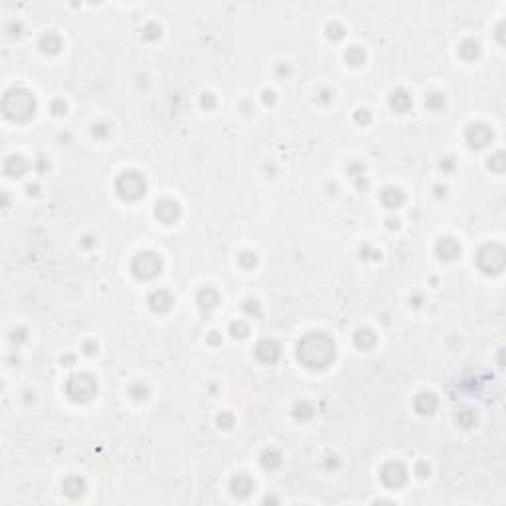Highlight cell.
Listing matches in <instances>:
<instances>
[{
  "label": "cell",
  "mask_w": 506,
  "mask_h": 506,
  "mask_svg": "<svg viewBox=\"0 0 506 506\" xmlns=\"http://www.w3.org/2000/svg\"><path fill=\"white\" fill-rule=\"evenodd\" d=\"M337 348L333 338L325 333H311L297 346V360L309 370H323L335 362Z\"/></svg>",
  "instance_id": "obj_1"
},
{
  "label": "cell",
  "mask_w": 506,
  "mask_h": 506,
  "mask_svg": "<svg viewBox=\"0 0 506 506\" xmlns=\"http://www.w3.org/2000/svg\"><path fill=\"white\" fill-rule=\"evenodd\" d=\"M2 111L12 121H28L36 113V99L26 89H10L2 99Z\"/></svg>",
  "instance_id": "obj_2"
},
{
  "label": "cell",
  "mask_w": 506,
  "mask_h": 506,
  "mask_svg": "<svg viewBox=\"0 0 506 506\" xmlns=\"http://www.w3.org/2000/svg\"><path fill=\"white\" fill-rule=\"evenodd\" d=\"M65 394L69 395L71 401H77V403H87L95 397L97 394V382L91 374H75L67 380L65 384Z\"/></svg>",
  "instance_id": "obj_3"
},
{
  "label": "cell",
  "mask_w": 506,
  "mask_h": 506,
  "mask_svg": "<svg viewBox=\"0 0 506 506\" xmlns=\"http://www.w3.org/2000/svg\"><path fill=\"white\" fill-rule=\"evenodd\" d=\"M506 263V253L503 245H497V243H491V245H485L479 249L477 253V265L483 273L487 275H499L503 269H505Z\"/></svg>",
  "instance_id": "obj_4"
},
{
  "label": "cell",
  "mask_w": 506,
  "mask_h": 506,
  "mask_svg": "<svg viewBox=\"0 0 506 506\" xmlns=\"http://www.w3.org/2000/svg\"><path fill=\"white\" fill-rule=\"evenodd\" d=\"M115 190L123 200H139L147 194V182L139 172H125L117 178L115 182Z\"/></svg>",
  "instance_id": "obj_5"
},
{
  "label": "cell",
  "mask_w": 506,
  "mask_h": 506,
  "mask_svg": "<svg viewBox=\"0 0 506 506\" xmlns=\"http://www.w3.org/2000/svg\"><path fill=\"white\" fill-rule=\"evenodd\" d=\"M161 271H163V261H161L159 255H155V253H151V251L139 253V255L133 259V263H131V273H133L137 279H141V281H151V279H155Z\"/></svg>",
  "instance_id": "obj_6"
},
{
  "label": "cell",
  "mask_w": 506,
  "mask_h": 506,
  "mask_svg": "<svg viewBox=\"0 0 506 506\" xmlns=\"http://www.w3.org/2000/svg\"><path fill=\"white\" fill-rule=\"evenodd\" d=\"M380 477H382V483L390 489H399L405 485L407 481V469L399 463V461H392L388 465H384V469L380 471Z\"/></svg>",
  "instance_id": "obj_7"
},
{
  "label": "cell",
  "mask_w": 506,
  "mask_h": 506,
  "mask_svg": "<svg viewBox=\"0 0 506 506\" xmlns=\"http://www.w3.org/2000/svg\"><path fill=\"white\" fill-rule=\"evenodd\" d=\"M465 139H467L471 149L481 151V149H485L493 143V131L487 125H471L465 133Z\"/></svg>",
  "instance_id": "obj_8"
},
{
  "label": "cell",
  "mask_w": 506,
  "mask_h": 506,
  "mask_svg": "<svg viewBox=\"0 0 506 506\" xmlns=\"http://www.w3.org/2000/svg\"><path fill=\"white\" fill-rule=\"evenodd\" d=\"M255 356L263 364H275L281 356V348L275 340H261L255 348Z\"/></svg>",
  "instance_id": "obj_9"
},
{
  "label": "cell",
  "mask_w": 506,
  "mask_h": 506,
  "mask_svg": "<svg viewBox=\"0 0 506 506\" xmlns=\"http://www.w3.org/2000/svg\"><path fill=\"white\" fill-rule=\"evenodd\" d=\"M435 253H437V257L443 259V261H455V259L461 255V245H459V241L453 239V237H443V239L437 241Z\"/></svg>",
  "instance_id": "obj_10"
},
{
  "label": "cell",
  "mask_w": 506,
  "mask_h": 506,
  "mask_svg": "<svg viewBox=\"0 0 506 506\" xmlns=\"http://www.w3.org/2000/svg\"><path fill=\"white\" fill-rule=\"evenodd\" d=\"M155 216H157L161 222H165V224H172V222H176V220L180 218V206H178L174 200L165 198V200L157 202Z\"/></svg>",
  "instance_id": "obj_11"
},
{
  "label": "cell",
  "mask_w": 506,
  "mask_h": 506,
  "mask_svg": "<svg viewBox=\"0 0 506 506\" xmlns=\"http://www.w3.org/2000/svg\"><path fill=\"white\" fill-rule=\"evenodd\" d=\"M253 489H255V485H253V481L247 475H235L229 481V491L237 499H247L253 493Z\"/></svg>",
  "instance_id": "obj_12"
},
{
  "label": "cell",
  "mask_w": 506,
  "mask_h": 506,
  "mask_svg": "<svg viewBox=\"0 0 506 506\" xmlns=\"http://www.w3.org/2000/svg\"><path fill=\"white\" fill-rule=\"evenodd\" d=\"M437 397L429 392H423V394H417L415 399H413V407L419 415H431L435 409H437Z\"/></svg>",
  "instance_id": "obj_13"
},
{
  "label": "cell",
  "mask_w": 506,
  "mask_h": 506,
  "mask_svg": "<svg viewBox=\"0 0 506 506\" xmlns=\"http://www.w3.org/2000/svg\"><path fill=\"white\" fill-rule=\"evenodd\" d=\"M172 303H174L172 295H170L169 291H165V289H159V291L151 293V297H149V307L155 313H167V311H170Z\"/></svg>",
  "instance_id": "obj_14"
},
{
  "label": "cell",
  "mask_w": 506,
  "mask_h": 506,
  "mask_svg": "<svg viewBox=\"0 0 506 506\" xmlns=\"http://www.w3.org/2000/svg\"><path fill=\"white\" fill-rule=\"evenodd\" d=\"M413 101H411V95L405 91V89H395L392 95H390V107L397 113H407L411 109Z\"/></svg>",
  "instance_id": "obj_15"
},
{
  "label": "cell",
  "mask_w": 506,
  "mask_h": 506,
  "mask_svg": "<svg viewBox=\"0 0 506 506\" xmlns=\"http://www.w3.org/2000/svg\"><path fill=\"white\" fill-rule=\"evenodd\" d=\"M218 303H220V295H218L212 287H206V289H202V291L198 293V307H200L202 313L214 311V309L218 307Z\"/></svg>",
  "instance_id": "obj_16"
},
{
  "label": "cell",
  "mask_w": 506,
  "mask_h": 506,
  "mask_svg": "<svg viewBox=\"0 0 506 506\" xmlns=\"http://www.w3.org/2000/svg\"><path fill=\"white\" fill-rule=\"evenodd\" d=\"M382 204L386 208H399L403 202H405V194L399 190V188H386L380 196Z\"/></svg>",
  "instance_id": "obj_17"
},
{
  "label": "cell",
  "mask_w": 506,
  "mask_h": 506,
  "mask_svg": "<svg viewBox=\"0 0 506 506\" xmlns=\"http://www.w3.org/2000/svg\"><path fill=\"white\" fill-rule=\"evenodd\" d=\"M85 489H87V485H85V481L81 477H67L63 481V493L67 497H71V499L81 497L85 493Z\"/></svg>",
  "instance_id": "obj_18"
},
{
  "label": "cell",
  "mask_w": 506,
  "mask_h": 506,
  "mask_svg": "<svg viewBox=\"0 0 506 506\" xmlns=\"http://www.w3.org/2000/svg\"><path fill=\"white\" fill-rule=\"evenodd\" d=\"M479 54H481V44H479L477 40L467 38V40L461 42V46H459V56H461L463 59L471 61V59L479 57Z\"/></svg>",
  "instance_id": "obj_19"
},
{
  "label": "cell",
  "mask_w": 506,
  "mask_h": 506,
  "mask_svg": "<svg viewBox=\"0 0 506 506\" xmlns=\"http://www.w3.org/2000/svg\"><path fill=\"white\" fill-rule=\"evenodd\" d=\"M26 170H28V163H26L22 157H10V159L6 161V165H4V172H6L8 176L20 178V176L26 174Z\"/></svg>",
  "instance_id": "obj_20"
},
{
  "label": "cell",
  "mask_w": 506,
  "mask_h": 506,
  "mask_svg": "<svg viewBox=\"0 0 506 506\" xmlns=\"http://www.w3.org/2000/svg\"><path fill=\"white\" fill-rule=\"evenodd\" d=\"M40 48H42L44 54H57V52L63 48V44H61V38H59V36H56V34H46V36H42V40H40Z\"/></svg>",
  "instance_id": "obj_21"
},
{
  "label": "cell",
  "mask_w": 506,
  "mask_h": 506,
  "mask_svg": "<svg viewBox=\"0 0 506 506\" xmlns=\"http://www.w3.org/2000/svg\"><path fill=\"white\" fill-rule=\"evenodd\" d=\"M354 344H356L360 350H370V348L376 344V335H374L370 329H360V331H356V335H354Z\"/></svg>",
  "instance_id": "obj_22"
},
{
  "label": "cell",
  "mask_w": 506,
  "mask_h": 506,
  "mask_svg": "<svg viewBox=\"0 0 506 506\" xmlns=\"http://www.w3.org/2000/svg\"><path fill=\"white\" fill-rule=\"evenodd\" d=\"M281 465V453L277 449H265L261 455V467L265 471H275Z\"/></svg>",
  "instance_id": "obj_23"
},
{
  "label": "cell",
  "mask_w": 506,
  "mask_h": 506,
  "mask_svg": "<svg viewBox=\"0 0 506 506\" xmlns=\"http://www.w3.org/2000/svg\"><path fill=\"white\" fill-rule=\"evenodd\" d=\"M344 57H346V61H348L350 65H362V63L366 61V54H364V50L358 48V46L348 48V52H346Z\"/></svg>",
  "instance_id": "obj_24"
},
{
  "label": "cell",
  "mask_w": 506,
  "mask_h": 506,
  "mask_svg": "<svg viewBox=\"0 0 506 506\" xmlns=\"http://www.w3.org/2000/svg\"><path fill=\"white\" fill-rule=\"evenodd\" d=\"M425 105L431 109V111H441L443 107H445V97L441 95V93H429L427 97H425Z\"/></svg>",
  "instance_id": "obj_25"
},
{
  "label": "cell",
  "mask_w": 506,
  "mask_h": 506,
  "mask_svg": "<svg viewBox=\"0 0 506 506\" xmlns=\"http://www.w3.org/2000/svg\"><path fill=\"white\" fill-rule=\"evenodd\" d=\"M315 415V409H313V405L311 403H307V401H301V403H297L295 405V417L297 419H311Z\"/></svg>",
  "instance_id": "obj_26"
},
{
  "label": "cell",
  "mask_w": 506,
  "mask_h": 506,
  "mask_svg": "<svg viewBox=\"0 0 506 506\" xmlns=\"http://www.w3.org/2000/svg\"><path fill=\"white\" fill-rule=\"evenodd\" d=\"M229 333L233 338H245L249 335V327L243 323V321H233L229 325Z\"/></svg>",
  "instance_id": "obj_27"
},
{
  "label": "cell",
  "mask_w": 506,
  "mask_h": 506,
  "mask_svg": "<svg viewBox=\"0 0 506 506\" xmlns=\"http://www.w3.org/2000/svg\"><path fill=\"white\" fill-rule=\"evenodd\" d=\"M129 394L133 395V399L141 401V399H147V397H149V388H147L143 382H139V384H133V386H131Z\"/></svg>",
  "instance_id": "obj_28"
},
{
  "label": "cell",
  "mask_w": 506,
  "mask_h": 506,
  "mask_svg": "<svg viewBox=\"0 0 506 506\" xmlns=\"http://www.w3.org/2000/svg\"><path fill=\"white\" fill-rule=\"evenodd\" d=\"M475 413L471 411V409H463V411H459L457 413V421L463 425V427H471L473 423H475Z\"/></svg>",
  "instance_id": "obj_29"
},
{
  "label": "cell",
  "mask_w": 506,
  "mask_h": 506,
  "mask_svg": "<svg viewBox=\"0 0 506 506\" xmlns=\"http://www.w3.org/2000/svg\"><path fill=\"white\" fill-rule=\"evenodd\" d=\"M143 38L145 40H159L161 38V26L157 24H147L143 30Z\"/></svg>",
  "instance_id": "obj_30"
},
{
  "label": "cell",
  "mask_w": 506,
  "mask_h": 506,
  "mask_svg": "<svg viewBox=\"0 0 506 506\" xmlns=\"http://www.w3.org/2000/svg\"><path fill=\"white\" fill-rule=\"evenodd\" d=\"M344 36V28L340 24H329L327 26V38L329 40H340Z\"/></svg>",
  "instance_id": "obj_31"
},
{
  "label": "cell",
  "mask_w": 506,
  "mask_h": 506,
  "mask_svg": "<svg viewBox=\"0 0 506 506\" xmlns=\"http://www.w3.org/2000/svg\"><path fill=\"white\" fill-rule=\"evenodd\" d=\"M489 167L493 170H497V172H503V170H505V155H503V153H497L495 157H491Z\"/></svg>",
  "instance_id": "obj_32"
},
{
  "label": "cell",
  "mask_w": 506,
  "mask_h": 506,
  "mask_svg": "<svg viewBox=\"0 0 506 506\" xmlns=\"http://www.w3.org/2000/svg\"><path fill=\"white\" fill-rule=\"evenodd\" d=\"M239 263H241L245 269H251V267L257 263V257H255V253H251V251H245V253H241Z\"/></svg>",
  "instance_id": "obj_33"
},
{
  "label": "cell",
  "mask_w": 506,
  "mask_h": 506,
  "mask_svg": "<svg viewBox=\"0 0 506 506\" xmlns=\"http://www.w3.org/2000/svg\"><path fill=\"white\" fill-rule=\"evenodd\" d=\"M218 425L222 429H231L233 427V415L231 413H222L218 415Z\"/></svg>",
  "instance_id": "obj_34"
},
{
  "label": "cell",
  "mask_w": 506,
  "mask_h": 506,
  "mask_svg": "<svg viewBox=\"0 0 506 506\" xmlns=\"http://www.w3.org/2000/svg\"><path fill=\"white\" fill-rule=\"evenodd\" d=\"M26 338H28V335H26V331H24V329H14V331H12V335H10V340H12V342H16V344L24 342Z\"/></svg>",
  "instance_id": "obj_35"
},
{
  "label": "cell",
  "mask_w": 506,
  "mask_h": 506,
  "mask_svg": "<svg viewBox=\"0 0 506 506\" xmlns=\"http://www.w3.org/2000/svg\"><path fill=\"white\" fill-rule=\"evenodd\" d=\"M415 475L419 477V479H425L427 475H429V465L427 463H417V467H415Z\"/></svg>",
  "instance_id": "obj_36"
},
{
  "label": "cell",
  "mask_w": 506,
  "mask_h": 506,
  "mask_svg": "<svg viewBox=\"0 0 506 506\" xmlns=\"http://www.w3.org/2000/svg\"><path fill=\"white\" fill-rule=\"evenodd\" d=\"M52 113H54V115H63V113H65V103H63L61 99L54 101V103H52Z\"/></svg>",
  "instance_id": "obj_37"
},
{
  "label": "cell",
  "mask_w": 506,
  "mask_h": 506,
  "mask_svg": "<svg viewBox=\"0 0 506 506\" xmlns=\"http://www.w3.org/2000/svg\"><path fill=\"white\" fill-rule=\"evenodd\" d=\"M93 135L99 137V139H105V137L109 135V127H107V125H95V127H93Z\"/></svg>",
  "instance_id": "obj_38"
},
{
  "label": "cell",
  "mask_w": 506,
  "mask_h": 506,
  "mask_svg": "<svg viewBox=\"0 0 506 506\" xmlns=\"http://www.w3.org/2000/svg\"><path fill=\"white\" fill-rule=\"evenodd\" d=\"M216 105V99H214V95L212 93H204L202 95V107H206V109H212Z\"/></svg>",
  "instance_id": "obj_39"
},
{
  "label": "cell",
  "mask_w": 506,
  "mask_h": 506,
  "mask_svg": "<svg viewBox=\"0 0 506 506\" xmlns=\"http://www.w3.org/2000/svg\"><path fill=\"white\" fill-rule=\"evenodd\" d=\"M354 119H356V123H364V125H366V123H370V119H372V117H370V113H368V111L360 109V111L354 115Z\"/></svg>",
  "instance_id": "obj_40"
},
{
  "label": "cell",
  "mask_w": 506,
  "mask_h": 506,
  "mask_svg": "<svg viewBox=\"0 0 506 506\" xmlns=\"http://www.w3.org/2000/svg\"><path fill=\"white\" fill-rule=\"evenodd\" d=\"M243 309H245L247 313H255V317H259V315H261V311H259V305H257V301H247V303L243 305Z\"/></svg>",
  "instance_id": "obj_41"
},
{
  "label": "cell",
  "mask_w": 506,
  "mask_h": 506,
  "mask_svg": "<svg viewBox=\"0 0 506 506\" xmlns=\"http://www.w3.org/2000/svg\"><path fill=\"white\" fill-rule=\"evenodd\" d=\"M83 354H87V356L97 354V344H95V342H85V344H83Z\"/></svg>",
  "instance_id": "obj_42"
},
{
  "label": "cell",
  "mask_w": 506,
  "mask_h": 506,
  "mask_svg": "<svg viewBox=\"0 0 506 506\" xmlns=\"http://www.w3.org/2000/svg\"><path fill=\"white\" fill-rule=\"evenodd\" d=\"M263 103H265V105H273V103H275V93H273L271 89H265V91H263Z\"/></svg>",
  "instance_id": "obj_43"
},
{
  "label": "cell",
  "mask_w": 506,
  "mask_h": 506,
  "mask_svg": "<svg viewBox=\"0 0 506 506\" xmlns=\"http://www.w3.org/2000/svg\"><path fill=\"white\" fill-rule=\"evenodd\" d=\"M386 225H388L390 229H397V227H399V220H397V218H388V220H386Z\"/></svg>",
  "instance_id": "obj_44"
},
{
  "label": "cell",
  "mask_w": 506,
  "mask_h": 506,
  "mask_svg": "<svg viewBox=\"0 0 506 506\" xmlns=\"http://www.w3.org/2000/svg\"><path fill=\"white\" fill-rule=\"evenodd\" d=\"M319 99H321V101H325V103H327V101H331V91H327V89H325V91L321 93V97H319Z\"/></svg>",
  "instance_id": "obj_45"
},
{
  "label": "cell",
  "mask_w": 506,
  "mask_h": 506,
  "mask_svg": "<svg viewBox=\"0 0 506 506\" xmlns=\"http://www.w3.org/2000/svg\"><path fill=\"white\" fill-rule=\"evenodd\" d=\"M441 169H449V170H451V169H453V163H451V161H443V163H441Z\"/></svg>",
  "instance_id": "obj_46"
},
{
  "label": "cell",
  "mask_w": 506,
  "mask_h": 506,
  "mask_svg": "<svg viewBox=\"0 0 506 506\" xmlns=\"http://www.w3.org/2000/svg\"><path fill=\"white\" fill-rule=\"evenodd\" d=\"M208 340H210V342H212V344H216V342H218V340H220V338H218V335H216V333H212V335H210V338H208Z\"/></svg>",
  "instance_id": "obj_47"
},
{
  "label": "cell",
  "mask_w": 506,
  "mask_h": 506,
  "mask_svg": "<svg viewBox=\"0 0 506 506\" xmlns=\"http://www.w3.org/2000/svg\"><path fill=\"white\" fill-rule=\"evenodd\" d=\"M28 192H30V194H32V192L36 194V192H38V186H28Z\"/></svg>",
  "instance_id": "obj_48"
}]
</instances>
